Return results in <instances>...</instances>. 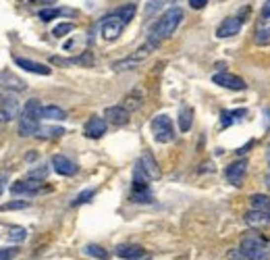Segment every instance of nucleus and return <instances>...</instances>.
Masks as SVG:
<instances>
[{
  "instance_id": "f257e3e1",
  "label": "nucleus",
  "mask_w": 270,
  "mask_h": 260,
  "mask_svg": "<svg viewBox=\"0 0 270 260\" xmlns=\"http://www.w3.org/2000/svg\"><path fill=\"white\" fill-rule=\"evenodd\" d=\"M181 21H183V8H179V6L168 8V11L152 25V29H150L148 44L154 46V48L160 46L166 38H171L177 32V27L181 25Z\"/></svg>"
},
{
  "instance_id": "f03ea898",
  "label": "nucleus",
  "mask_w": 270,
  "mask_h": 260,
  "mask_svg": "<svg viewBox=\"0 0 270 260\" xmlns=\"http://www.w3.org/2000/svg\"><path fill=\"white\" fill-rule=\"evenodd\" d=\"M42 104H39L38 98L27 100V104L23 106L21 119H19V135L21 137H29L36 135L39 129V119H42Z\"/></svg>"
},
{
  "instance_id": "7ed1b4c3",
  "label": "nucleus",
  "mask_w": 270,
  "mask_h": 260,
  "mask_svg": "<svg viewBox=\"0 0 270 260\" xmlns=\"http://www.w3.org/2000/svg\"><path fill=\"white\" fill-rule=\"evenodd\" d=\"M239 252L247 260H270V242L258 233H247L241 239Z\"/></svg>"
},
{
  "instance_id": "20e7f679",
  "label": "nucleus",
  "mask_w": 270,
  "mask_h": 260,
  "mask_svg": "<svg viewBox=\"0 0 270 260\" xmlns=\"http://www.w3.org/2000/svg\"><path fill=\"white\" fill-rule=\"evenodd\" d=\"M152 50H154V46H150V44H146V46H142V48H137L135 52H131L129 56L121 58V61H115V63H113V71H116V73H121V71H131V69L139 67V65L146 61Z\"/></svg>"
},
{
  "instance_id": "39448f33",
  "label": "nucleus",
  "mask_w": 270,
  "mask_h": 260,
  "mask_svg": "<svg viewBox=\"0 0 270 260\" xmlns=\"http://www.w3.org/2000/svg\"><path fill=\"white\" fill-rule=\"evenodd\" d=\"M152 133H154V139L158 144H168L173 142L175 137V127H173V121L171 117L166 115H158L152 119Z\"/></svg>"
},
{
  "instance_id": "423d86ee",
  "label": "nucleus",
  "mask_w": 270,
  "mask_h": 260,
  "mask_svg": "<svg viewBox=\"0 0 270 260\" xmlns=\"http://www.w3.org/2000/svg\"><path fill=\"white\" fill-rule=\"evenodd\" d=\"M123 29H125V21L118 15L113 13L102 21V38L106 42H115V40L123 34Z\"/></svg>"
},
{
  "instance_id": "0eeeda50",
  "label": "nucleus",
  "mask_w": 270,
  "mask_h": 260,
  "mask_svg": "<svg viewBox=\"0 0 270 260\" xmlns=\"http://www.w3.org/2000/svg\"><path fill=\"white\" fill-rule=\"evenodd\" d=\"M115 254L118 258H125V260H152V256H150L146 250L142 246H137V244H121V246H116Z\"/></svg>"
},
{
  "instance_id": "6e6552de",
  "label": "nucleus",
  "mask_w": 270,
  "mask_h": 260,
  "mask_svg": "<svg viewBox=\"0 0 270 260\" xmlns=\"http://www.w3.org/2000/svg\"><path fill=\"white\" fill-rule=\"evenodd\" d=\"M39 189H42V181H38V179H32V177H27V179H21V181H15L11 185V192L15 196H34L38 194Z\"/></svg>"
},
{
  "instance_id": "1a4fd4ad",
  "label": "nucleus",
  "mask_w": 270,
  "mask_h": 260,
  "mask_svg": "<svg viewBox=\"0 0 270 260\" xmlns=\"http://www.w3.org/2000/svg\"><path fill=\"white\" fill-rule=\"evenodd\" d=\"M212 82L216 86H221V87H227V89H235V92H239V89H245L247 84L243 82L241 77H237L233 73H216L212 77Z\"/></svg>"
},
{
  "instance_id": "9d476101",
  "label": "nucleus",
  "mask_w": 270,
  "mask_h": 260,
  "mask_svg": "<svg viewBox=\"0 0 270 260\" xmlns=\"http://www.w3.org/2000/svg\"><path fill=\"white\" fill-rule=\"evenodd\" d=\"M52 169L58 173V175H65V177H73L77 173V165L71 161V158H67L65 154H54L52 156Z\"/></svg>"
},
{
  "instance_id": "9b49d317",
  "label": "nucleus",
  "mask_w": 270,
  "mask_h": 260,
  "mask_svg": "<svg viewBox=\"0 0 270 260\" xmlns=\"http://www.w3.org/2000/svg\"><path fill=\"white\" fill-rule=\"evenodd\" d=\"M245 173H247V163L245 161H237V163L227 167L225 179L229 183H233V185H241L243 179H245Z\"/></svg>"
},
{
  "instance_id": "f8f14e48",
  "label": "nucleus",
  "mask_w": 270,
  "mask_h": 260,
  "mask_svg": "<svg viewBox=\"0 0 270 260\" xmlns=\"http://www.w3.org/2000/svg\"><path fill=\"white\" fill-rule=\"evenodd\" d=\"M15 65L21 67L23 71H29V73H36V75H50L52 69L44 63H36L32 58H23V56H15Z\"/></svg>"
},
{
  "instance_id": "ddd939ff",
  "label": "nucleus",
  "mask_w": 270,
  "mask_h": 260,
  "mask_svg": "<svg viewBox=\"0 0 270 260\" xmlns=\"http://www.w3.org/2000/svg\"><path fill=\"white\" fill-rule=\"evenodd\" d=\"M241 19L239 17H227L225 21L218 25V29H216V36L218 38H233V36H237L239 34V29H241Z\"/></svg>"
},
{
  "instance_id": "4468645a",
  "label": "nucleus",
  "mask_w": 270,
  "mask_h": 260,
  "mask_svg": "<svg viewBox=\"0 0 270 260\" xmlns=\"http://www.w3.org/2000/svg\"><path fill=\"white\" fill-rule=\"evenodd\" d=\"M254 42L258 46H268L270 44V17H260L256 23V34Z\"/></svg>"
},
{
  "instance_id": "2eb2a0df",
  "label": "nucleus",
  "mask_w": 270,
  "mask_h": 260,
  "mask_svg": "<svg viewBox=\"0 0 270 260\" xmlns=\"http://www.w3.org/2000/svg\"><path fill=\"white\" fill-rule=\"evenodd\" d=\"M243 221L252 229H264V227H270V215L262 211H249L243 215Z\"/></svg>"
},
{
  "instance_id": "dca6fc26",
  "label": "nucleus",
  "mask_w": 270,
  "mask_h": 260,
  "mask_svg": "<svg viewBox=\"0 0 270 260\" xmlns=\"http://www.w3.org/2000/svg\"><path fill=\"white\" fill-rule=\"evenodd\" d=\"M106 127H108L106 119H102V117H92V119H89V121L85 123V135L92 137V139H100V137L106 133Z\"/></svg>"
},
{
  "instance_id": "f3484780",
  "label": "nucleus",
  "mask_w": 270,
  "mask_h": 260,
  "mask_svg": "<svg viewBox=\"0 0 270 260\" xmlns=\"http://www.w3.org/2000/svg\"><path fill=\"white\" fill-rule=\"evenodd\" d=\"M106 121H111L113 125H125L129 121V111L118 104V106H108L106 108Z\"/></svg>"
},
{
  "instance_id": "a211bd4d",
  "label": "nucleus",
  "mask_w": 270,
  "mask_h": 260,
  "mask_svg": "<svg viewBox=\"0 0 270 260\" xmlns=\"http://www.w3.org/2000/svg\"><path fill=\"white\" fill-rule=\"evenodd\" d=\"M137 165L144 169V171L148 173L150 179H158L160 177V169H158V163H156V158L150 154V152H144L142 158L137 161Z\"/></svg>"
},
{
  "instance_id": "6ab92c4d",
  "label": "nucleus",
  "mask_w": 270,
  "mask_h": 260,
  "mask_svg": "<svg viewBox=\"0 0 270 260\" xmlns=\"http://www.w3.org/2000/svg\"><path fill=\"white\" fill-rule=\"evenodd\" d=\"M42 119H48V121H65L67 113L63 111L61 106L50 104V106H44V108H42Z\"/></svg>"
},
{
  "instance_id": "aec40b11",
  "label": "nucleus",
  "mask_w": 270,
  "mask_h": 260,
  "mask_svg": "<svg viewBox=\"0 0 270 260\" xmlns=\"http://www.w3.org/2000/svg\"><path fill=\"white\" fill-rule=\"evenodd\" d=\"M249 202H252L254 211H262V213H268V215H270V196L254 194L252 198H249Z\"/></svg>"
},
{
  "instance_id": "412c9836",
  "label": "nucleus",
  "mask_w": 270,
  "mask_h": 260,
  "mask_svg": "<svg viewBox=\"0 0 270 260\" xmlns=\"http://www.w3.org/2000/svg\"><path fill=\"white\" fill-rule=\"evenodd\" d=\"M193 125V111L189 106H183L181 113H179V129L181 131H189Z\"/></svg>"
},
{
  "instance_id": "4be33fe9",
  "label": "nucleus",
  "mask_w": 270,
  "mask_h": 260,
  "mask_svg": "<svg viewBox=\"0 0 270 260\" xmlns=\"http://www.w3.org/2000/svg\"><path fill=\"white\" fill-rule=\"evenodd\" d=\"M245 117V111H223L221 113V123H223V127H231L235 121H239V119H243Z\"/></svg>"
},
{
  "instance_id": "5701e85b",
  "label": "nucleus",
  "mask_w": 270,
  "mask_h": 260,
  "mask_svg": "<svg viewBox=\"0 0 270 260\" xmlns=\"http://www.w3.org/2000/svg\"><path fill=\"white\" fill-rule=\"evenodd\" d=\"M83 252H85L87 256L98 258V260H108V258H111V254H108V250H104L102 246H98V244H87V246L83 248Z\"/></svg>"
},
{
  "instance_id": "b1692460",
  "label": "nucleus",
  "mask_w": 270,
  "mask_h": 260,
  "mask_svg": "<svg viewBox=\"0 0 270 260\" xmlns=\"http://www.w3.org/2000/svg\"><path fill=\"white\" fill-rule=\"evenodd\" d=\"M63 133H65L63 127H42V125H39L36 135L42 137V139H50V137H61Z\"/></svg>"
},
{
  "instance_id": "393cba45",
  "label": "nucleus",
  "mask_w": 270,
  "mask_h": 260,
  "mask_svg": "<svg viewBox=\"0 0 270 260\" xmlns=\"http://www.w3.org/2000/svg\"><path fill=\"white\" fill-rule=\"evenodd\" d=\"M131 200H133V202H137V204H150L154 200V196H152L150 189H133Z\"/></svg>"
},
{
  "instance_id": "a878e982",
  "label": "nucleus",
  "mask_w": 270,
  "mask_h": 260,
  "mask_svg": "<svg viewBox=\"0 0 270 260\" xmlns=\"http://www.w3.org/2000/svg\"><path fill=\"white\" fill-rule=\"evenodd\" d=\"M135 11H137V6L135 4H125V6H121L118 8V11H115V15H118L125 21V25L131 21V19L135 17Z\"/></svg>"
},
{
  "instance_id": "bb28decb",
  "label": "nucleus",
  "mask_w": 270,
  "mask_h": 260,
  "mask_svg": "<svg viewBox=\"0 0 270 260\" xmlns=\"http://www.w3.org/2000/svg\"><path fill=\"white\" fill-rule=\"evenodd\" d=\"M166 4V0H148V4L144 8V15L146 17H154L156 13H160V8Z\"/></svg>"
},
{
  "instance_id": "cd10ccee",
  "label": "nucleus",
  "mask_w": 270,
  "mask_h": 260,
  "mask_svg": "<svg viewBox=\"0 0 270 260\" xmlns=\"http://www.w3.org/2000/svg\"><path fill=\"white\" fill-rule=\"evenodd\" d=\"M96 196V189H83L81 194H77L75 196V200H73V206H81V204H85V202H89Z\"/></svg>"
},
{
  "instance_id": "c85d7f7f",
  "label": "nucleus",
  "mask_w": 270,
  "mask_h": 260,
  "mask_svg": "<svg viewBox=\"0 0 270 260\" xmlns=\"http://www.w3.org/2000/svg\"><path fill=\"white\" fill-rule=\"evenodd\" d=\"M25 237H27V229H23V227H11L8 229V239H11V242H23Z\"/></svg>"
},
{
  "instance_id": "c756f323",
  "label": "nucleus",
  "mask_w": 270,
  "mask_h": 260,
  "mask_svg": "<svg viewBox=\"0 0 270 260\" xmlns=\"http://www.w3.org/2000/svg\"><path fill=\"white\" fill-rule=\"evenodd\" d=\"M23 208H29V202H23V200H15V202H6L0 206V211L6 213V211H23Z\"/></svg>"
},
{
  "instance_id": "7c9ffc66",
  "label": "nucleus",
  "mask_w": 270,
  "mask_h": 260,
  "mask_svg": "<svg viewBox=\"0 0 270 260\" xmlns=\"http://www.w3.org/2000/svg\"><path fill=\"white\" fill-rule=\"evenodd\" d=\"M73 29H75L73 23H58V25L52 29V34H54V38H65L67 34H71Z\"/></svg>"
},
{
  "instance_id": "2f4dec72",
  "label": "nucleus",
  "mask_w": 270,
  "mask_h": 260,
  "mask_svg": "<svg viewBox=\"0 0 270 260\" xmlns=\"http://www.w3.org/2000/svg\"><path fill=\"white\" fill-rule=\"evenodd\" d=\"M123 106L127 108L129 113H131V111H135V108L142 106V98H137L135 94H129V96L125 98V104H123Z\"/></svg>"
},
{
  "instance_id": "473e14b6",
  "label": "nucleus",
  "mask_w": 270,
  "mask_h": 260,
  "mask_svg": "<svg viewBox=\"0 0 270 260\" xmlns=\"http://www.w3.org/2000/svg\"><path fill=\"white\" fill-rule=\"evenodd\" d=\"M61 15V11H58V8H42V11L38 13V17L42 19V21H52L54 17H58Z\"/></svg>"
},
{
  "instance_id": "72a5a7b5",
  "label": "nucleus",
  "mask_w": 270,
  "mask_h": 260,
  "mask_svg": "<svg viewBox=\"0 0 270 260\" xmlns=\"http://www.w3.org/2000/svg\"><path fill=\"white\" fill-rule=\"evenodd\" d=\"M27 177L38 179V181H44V179L48 177V167H38V169H32V171L27 173Z\"/></svg>"
},
{
  "instance_id": "f704fd0d",
  "label": "nucleus",
  "mask_w": 270,
  "mask_h": 260,
  "mask_svg": "<svg viewBox=\"0 0 270 260\" xmlns=\"http://www.w3.org/2000/svg\"><path fill=\"white\" fill-rule=\"evenodd\" d=\"M17 254V248H2L0 250V260H13Z\"/></svg>"
},
{
  "instance_id": "c9c22d12",
  "label": "nucleus",
  "mask_w": 270,
  "mask_h": 260,
  "mask_svg": "<svg viewBox=\"0 0 270 260\" xmlns=\"http://www.w3.org/2000/svg\"><path fill=\"white\" fill-rule=\"evenodd\" d=\"M13 119H15V117H13L11 113H8L6 108H0V129H2L8 121H13Z\"/></svg>"
},
{
  "instance_id": "e433bc0d",
  "label": "nucleus",
  "mask_w": 270,
  "mask_h": 260,
  "mask_svg": "<svg viewBox=\"0 0 270 260\" xmlns=\"http://www.w3.org/2000/svg\"><path fill=\"white\" fill-rule=\"evenodd\" d=\"M208 0H189V6L192 8H204Z\"/></svg>"
},
{
  "instance_id": "4c0bfd02",
  "label": "nucleus",
  "mask_w": 270,
  "mask_h": 260,
  "mask_svg": "<svg viewBox=\"0 0 270 260\" xmlns=\"http://www.w3.org/2000/svg\"><path fill=\"white\" fill-rule=\"evenodd\" d=\"M6 177H8V171H2V173H0V194H2V189H4V181H6Z\"/></svg>"
},
{
  "instance_id": "58836bf2",
  "label": "nucleus",
  "mask_w": 270,
  "mask_h": 260,
  "mask_svg": "<svg viewBox=\"0 0 270 260\" xmlns=\"http://www.w3.org/2000/svg\"><path fill=\"white\" fill-rule=\"evenodd\" d=\"M262 17H270V0H266L262 6Z\"/></svg>"
},
{
  "instance_id": "ea45409f",
  "label": "nucleus",
  "mask_w": 270,
  "mask_h": 260,
  "mask_svg": "<svg viewBox=\"0 0 270 260\" xmlns=\"http://www.w3.org/2000/svg\"><path fill=\"white\" fill-rule=\"evenodd\" d=\"M32 4H54L56 0H29Z\"/></svg>"
},
{
  "instance_id": "a19ab883",
  "label": "nucleus",
  "mask_w": 270,
  "mask_h": 260,
  "mask_svg": "<svg viewBox=\"0 0 270 260\" xmlns=\"http://www.w3.org/2000/svg\"><path fill=\"white\" fill-rule=\"evenodd\" d=\"M264 185H266V189L270 192V171H268V175L264 177Z\"/></svg>"
},
{
  "instance_id": "79ce46f5",
  "label": "nucleus",
  "mask_w": 270,
  "mask_h": 260,
  "mask_svg": "<svg viewBox=\"0 0 270 260\" xmlns=\"http://www.w3.org/2000/svg\"><path fill=\"white\" fill-rule=\"evenodd\" d=\"M4 100H6V96H4L2 92H0V108H2V106H4Z\"/></svg>"
},
{
  "instance_id": "37998d69",
  "label": "nucleus",
  "mask_w": 270,
  "mask_h": 260,
  "mask_svg": "<svg viewBox=\"0 0 270 260\" xmlns=\"http://www.w3.org/2000/svg\"><path fill=\"white\" fill-rule=\"evenodd\" d=\"M266 158H268V163H270V146H268V152H266Z\"/></svg>"
}]
</instances>
